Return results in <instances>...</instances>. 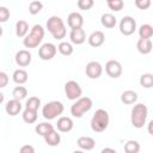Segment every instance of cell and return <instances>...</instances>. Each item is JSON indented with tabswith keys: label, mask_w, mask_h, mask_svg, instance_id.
<instances>
[{
	"label": "cell",
	"mask_w": 153,
	"mask_h": 153,
	"mask_svg": "<svg viewBox=\"0 0 153 153\" xmlns=\"http://www.w3.org/2000/svg\"><path fill=\"white\" fill-rule=\"evenodd\" d=\"M140 85L142 87L149 88L153 86V75L151 73H145L140 76Z\"/></svg>",
	"instance_id": "obj_30"
},
{
	"label": "cell",
	"mask_w": 153,
	"mask_h": 153,
	"mask_svg": "<svg viewBox=\"0 0 153 153\" xmlns=\"http://www.w3.org/2000/svg\"><path fill=\"white\" fill-rule=\"evenodd\" d=\"M10 18V10L5 6H0V23L7 22Z\"/></svg>",
	"instance_id": "obj_36"
},
{
	"label": "cell",
	"mask_w": 153,
	"mask_h": 153,
	"mask_svg": "<svg viewBox=\"0 0 153 153\" xmlns=\"http://www.w3.org/2000/svg\"><path fill=\"white\" fill-rule=\"evenodd\" d=\"M4 102V93L2 92H0V104Z\"/></svg>",
	"instance_id": "obj_42"
},
{
	"label": "cell",
	"mask_w": 153,
	"mask_h": 153,
	"mask_svg": "<svg viewBox=\"0 0 153 153\" xmlns=\"http://www.w3.org/2000/svg\"><path fill=\"white\" fill-rule=\"evenodd\" d=\"M100 23L104 27H108V29H112L115 25H116V18L114 14L111 13H104L100 18Z\"/></svg>",
	"instance_id": "obj_23"
},
{
	"label": "cell",
	"mask_w": 153,
	"mask_h": 153,
	"mask_svg": "<svg viewBox=\"0 0 153 153\" xmlns=\"http://www.w3.org/2000/svg\"><path fill=\"white\" fill-rule=\"evenodd\" d=\"M121 100H122V103H124V104H127V105L134 104V103L137 100V93H136L135 91L127 90V91H124V92L121 94Z\"/></svg>",
	"instance_id": "obj_21"
},
{
	"label": "cell",
	"mask_w": 153,
	"mask_h": 153,
	"mask_svg": "<svg viewBox=\"0 0 153 153\" xmlns=\"http://www.w3.org/2000/svg\"><path fill=\"white\" fill-rule=\"evenodd\" d=\"M57 49H59V51H60L63 56H69V55L73 53V47H72V44L68 43V42H61V43L59 44Z\"/></svg>",
	"instance_id": "obj_31"
},
{
	"label": "cell",
	"mask_w": 153,
	"mask_h": 153,
	"mask_svg": "<svg viewBox=\"0 0 153 153\" xmlns=\"http://www.w3.org/2000/svg\"><path fill=\"white\" fill-rule=\"evenodd\" d=\"M63 104L59 100H51L49 103H47L43 109H42V114H43V117L47 118V120H53L55 118L56 116L61 115L63 112Z\"/></svg>",
	"instance_id": "obj_5"
},
{
	"label": "cell",
	"mask_w": 153,
	"mask_h": 153,
	"mask_svg": "<svg viewBox=\"0 0 153 153\" xmlns=\"http://www.w3.org/2000/svg\"><path fill=\"white\" fill-rule=\"evenodd\" d=\"M108 1H111V0H106V2H108Z\"/></svg>",
	"instance_id": "obj_44"
},
{
	"label": "cell",
	"mask_w": 153,
	"mask_h": 153,
	"mask_svg": "<svg viewBox=\"0 0 153 153\" xmlns=\"http://www.w3.org/2000/svg\"><path fill=\"white\" fill-rule=\"evenodd\" d=\"M13 81L16 82V84H18V85H22V84H24V82H26L27 81V72L25 71V69H23V68H18V69H16L14 72H13Z\"/></svg>",
	"instance_id": "obj_22"
},
{
	"label": "cell",
	"mask_w": 153,
	"mask_h": 153,
	"mask_svg": "<svg viewBox=\"0 0 153 153\" xmlns=\"http://www.w3.org/2000/svg\"><path fill=\"white\" fill-rule=\"evenodd\" d=\"M2 36V27H1V25H0V37Z\"/></svg>",
	"instance_id": "obj_43"
},
{
	"label": "cell",
	"mask_w": 153,
	"mask_h": 153,
	"mask_svg": "<svg viewBox=\"0 0 153 153\" xmlns=\"http://www.w3.org/2000/svg\"><path fill=\"white\" fill-rule=\"evenodd\" d=\"M5 110H6V112H7L10 116H16V115H18V114L20 112V110H22L20 100L14 99V98L11 99V100H8L7 104H6V106H5Z\"/></svg>",
	"instance_id": "obj_14"
},
{
	"label": "cell",
	"mask_w": 153,
	"mask_h": 153,
	"mask_svg": "<svg viewBox=\"0 0 153 153\" xmlns=\"http://www.w3.org/2000/svg\"><path fill=\"white\" fill-rule=\"evenodd\" d=\"M76 143H78V146H79L81 149H85V151L92 149V148L94 147V145H96L94 140H93L92 137H90V136H80V137L78 139Z\"/></svg>",
	"instance_id": "obj_19"
},
{
	"label": "cell",
	"mask_w": 153,
	"mask_h": 153,
	"mask_svg": "<svg viewBox=\"0 0 153 153\" xmlns=\"http://www.w3.org/2000/svg\"><path fill=\"white\" fill-rule=\"evenodd\" d=\"M67 24L71 29H78V27H81L82 24H84V18L80 13L78 12H72L68 14V18H67Z\"/></svg>",
	"instance_id": "obj_13"
},
{
	"label": "cell",
	"mask_w": 153,
	"mask_h": 153,
	"mask_svg": "<svg viewBox=\"0 0 153 153\" xmlns=\"http://www.w3.org/2000/svg\"><path fill=\"white\" fill-rule=\"evenodd\" d=\"M8 84V75L5 72H0V88L7 86Z\"/></svg>",
	"instance_id": "obj_38"
},
{
	"label": "cell",
	"mask_w": 153,
	"mask_h": 153,
	"mask_svg": "<svg viewBox=\"0 0 153 153\" xmlns=\"http://www.w3.org/2000/svg\"><path fill=\"white\" fill-rule=\"evenodd\" d=\"M109 126V114L106 110L104 109H98L92 120H91V128L93 131H97V133H100V131H104Z\"/></svg>",
	"instance_id": "obj_3"
},
{
	"label": "cell",
	"mask_w": 153,
	"mask_h": 153,
	"mask_svg": "<svg viewBox=\"0 0 153 153\" xmlns=\"http://www.w3.org/2000/svg\"><path fill=\"white\" fill-rule=\"evenodd\" d=\"M19 152L20 153H33L35 152V148L31 145H24V146L20 147Z\"/></svg>",
	"instance_id": "obj_39"
},
{
	"label": "cell",
	"mask_w": 153,
	"mask_h": 153,
	"mask_svg": "<svg viewBox=\"0 0 153 153\" xmlns=\"http://www.w3.org/2000/svg\"><path fill=\"white\" fill-rule=\"evenodd\" d=\"M147 115H148V109L145 104L139 103L134 105V108L131 109V115H130L131 124L135 128H142L146 123Z\"/></svg>",
	"instance_id": "obj_2"
},
{
	"label": "cell",
	"mask_w": 153,
	"mask_h": 153,
	"mask_svg": "<svg viewBox=\"0 0 153 153\" xmlns=\"http://www.w3.org/2000/svg\"><path fill=\"white\" fill-rule=\"evenodd\" d=\"M136 48L139 50V53L141 54H148L152 50V41L151 38H140L136 43Z\"/></svg>",
	"instance_id": "obj_17"
},
{
	"label": "cell",
	"mask_w": 153,
	"mask_h": 153,
	"mask_svg": "<svg viewBox=\"0 0 153 153\" xmlns=\"http://www.w3.org/2000/svg\"><path fill=\"white\" fill-rule=\"evenodd\" d=\"M103 72V68H102V65L97 61H91L86 65V68H85V73L88 78L91 79H97L100 76Z\"/></svg>",
	"instance_id": "obj_10"
},
{
	"label": "cell",
	"mask_w": 153,
	"mask_h": 153,
	"mask_svg": "<svg viewBox=\"0 0 153 153\" xmlns=\"http://www.w3.org/2000/svg\"><path fill=\"white\" fill-rule=\"evenodd\" d=\"M93 6V0H78V7L82 11H87Z\"/></svg>",
	"instance_id": "obj_35"
},
{
	"label": "cell",
	"mask_w": 153,
	"mask_h": 153,
	"mask_svg": "<svg viewBox=\"0 0 153 153\" xmlns=\"http://www.w3.org/2000/svg\"><path fill=\"white\" fill-rule=\"evenodd\" d=\"M39 105H41V99H39L38 97L32 96V97H30V98L26 100V108H27V109L38 110Z\"/></svg>",
	"instance_id": "obj_33"
},
{
	"label": "cell",
	"mask_w": 153,
	"mask_h": 153,
	"mask_svg": "<svg viewBox=\"0 0 153 153\" xmlns=\"http://www.w3.org/2000/svg\"><path fill=\"white\" fill-rule=\"evenodd\" d=\"M123 0H111L108 1V6L111 11H121L123 8Z\"/></svg>",
	"instance_id": "obj_34"
},
{
	"label": "cell",
	"mask_w": 153,
	"mask_h": 153,
	"mask_svg": "<svg viewBox=\"0 0 153 153\" xmlns=\"http://www.w3.org/2000/svg\"><path fill=\"white\" fill-rule=\"evenodd\" d=\"M29 31V24L26 20L19 19L16 23V35L18 37H24L26 35V32Z\"/></svg>",
	"instance_id": "obj_24"
},
{
	"label": "cell",
	"mask_w": 153,
	"mask_h": 153,
	"mask_svg": "<svg viewBox=\"0 0 153 153\" xmlns=\"http://www.w3.org/2000/svg\"><path fill=\"white\" fill-rule=\"evenodd\" d=\"M140 38H151L153 36V27L149 24H142L139 29Z\"/></svg>",
	"instance_id": "obj_27"
},
{
	"label": "cell",
	"mask_w": 153,
	"mask_h": 153,
	"mask_svg": "<svg viewBox=\"0 0 153 153\" xmlns=\"http://www.w3.org/2000/svg\"><path fill=\"white\" fill-rule=\"evenodd\" d=\"M69 38H71L72 43H74V44H81V43H84L85 39H86L85 31H84L81 27L72 29V30H71V33H69Z\"/></svg>",
	"instance_id": "obj_15"
},
{
	"label": "cell",
	"mask_w": 153,
	"mask_h": 153,
	"mask_svg": "<svg viewBox=\"0 0 153 153\" xmlns=\"http://www.w3.org/2000/svg\"><path fill=\"white\" fill-rule=\"evenodd\" d=\"M92 108V99L90 97H79L78 100L72 105L71 112L74 117H81Z\"/></svg>",
	"instance_id": "obj_4"
},
{
	"label": "cell",
	"mask_w": 153,
	"mask_h": 153,
	"mask_svg": "<svg viewBox=\"0 0 153 153\" xmlns=\"http://www.w3.org/2000/svg\"><path fill=\"white\" fill-rule=\"evenodd\" d=\"M140 151V145L135 140H129L124 145V152L126 153H137Z\"/></svg>",
	"instance_id": "obj_29"
},
{
	"label": "cell",
	"mask_w": 153,
	"mask_h": 153,
	"mask_svg": "<svg viewBox=\"0 0 153 153\" xmlns=\"http://www.w3.org/2000/svg\"><path fill=\"white\" fill-rule=\"evenodd\" d=\"M38 55L44 61L51 60L56 55V47L53 43H44L38 49Z\"/></svg>",
	"instance_id": "obj_8"
},
{
	"label": "cell",
	"mask_w": 153,
	"mask_h": 153,
	"mask_svg": "<svg viewBox=\"0 0 153 153\" xmlns=\"http://www.w3.org/2000/svg\"><path fill=\"white\" fill-rule=\"evenodd\" d=\"M42 39H43V38H41V37H38L37 35H35V33L30 32V33L24 38L23 43H24L25 48H36V47L41 43V41H42Z\"/></svg>",
	"instance_id": "obj_18"
},
{
	"label": "cell",
	"mask_w": 153,
	"mask_h": 153,
	"mask_svg": "<svg viewBox=\"0 0 153 153\" xmlns=\"http://www.w3.org/2000/svg\"><path fill=\"white\" fill-rule=\"evenodd\" d=\"M44 141L49 146H57L60 143V141H61V136H60V134L56 130L53 129L47 135H44Z\"/></svg>",
	"instance_id": "obj_20"
},
{
	"label": "cell",
	"mask_w": 153,
	"mask_h": 153,
	"mask_svg": "<svg viewBox=\"0 0 153 153\" xmlns=\"http://www.w3.org/2000/svg\"><path fill=\"white\" fill-rule=\"evenodd\" d=\"M23 120L26 123H35L37 120V110H32V109H27L25 108L24 112H23Z\"/></svg>",
	"instance_id": "obj_25"
},
{
	"label": "cell",
	"mask_w": 153,
	"mask_h": 153,
	"mask_svg": "<svg viewBox=\"0 0 153 153\" xmlns=\"http://www.w3.org/2000/svg\"><path fill=\"white\" fill-rule=\"evenodd\" d=\"M102 153H116V149H112V148H103L102 149Z\"/></svg>",
	"instance_id": "obj_40"
},
{
	"label": "cell",
	"mask_w": 153,
	"mask_h": 153,
	"mask_svg": "<svg viewBox=\"0 0 153 153\" xmlns=\"http://www.w3.org/2000/svg\"><path fill=\"white\" fill-rule=\"evenodd\" d=\"M65 93L67 96L68 99H78L81 93H82V90L80 87V85L74 81V80H69L65 84Z\"/></svg>",
	"instance_id": "obj_6"
},
{
	"label": "cell",
	"mask_w": 153,
	"mask_h": 153,
	"mask_svg": "<svg viewBox=\"0 0 153 153\" xmlns=\"http://www.w3.org/2000/svg\"><path fill=\"white\" fill-rule=\"evenodd\" d=\"M104 41H105V35L100 30H96L88 36V44L94 48L100 47L104 43Z\"/></svg>",
	"instance_id": "obj_12"
},
{
	"label": "cell",
	"mask_w": 153,
	"mask_h": 153,
	"mask_svg": "<svg viewBox=\"0 0 153 153\" xmlns=\"http://www.w3.org/2000/svg\"><path fill=\"white\" fill-rule=\"evenodd\" d=\"M56 127H57V129H59L60 131L67 133V131L72 130V128H73V121H72V118H69V117L62 116V117H60V118L57 120Z\"/></svg>",
	"instance_id": "obj_16"
},
{
	"label": "cell",
	"mask_w": 153,
	"mask_h": 153,
	"mask_svg": "<svg viewBox=\"0 0 153 153\" xmlns=\"http://www.w3.org/2000/svg\"><path fill=\"white\" fill-rule=\"evenodd\" d=\"M12 96H13L14 99L22 100V99H24V98L27 96V90H26L24 86H17V87L13 88Z\"/></svg>",
	"instance_id": "obj_28"
},
{
	"label": "cell",
	"mask_w": 153,
	"mask_h": 153,
	"mask_svg": "<svg viewBox=\"0 0 153 153\" xmlns=\"http://www.w3.org/2000/svg\"><path fill=\"white\" fill-rule=\"evenodd\" d=\"M136 29V22L133 17L130 16H126L121 19V23H120V31L121 33H123L124 36H129L131 33H134Z\"/></svg>",
	"instance_id": "obj_7"
},
{
	"label": "cell",
	"mask_w": 153,
	"mask_h": 153,
	"mask_svg": "<svg viewBox=\"0 0 153 153\" xmlns=\"http://www.w3.org/2000/svg\"><path fill=\"white\" fill-rule=\"evenodd\" d=\"M14 59H16V63L19 67H26V66H29L31 63V54L26 49L18 50Z\"/></svg>",
	"instance_id": "obj_11"
},
{
	"label": "cell",
	"mask_w": 153,
	"mask_h": 153,
	"mask_svg": "<svg viewBox=\"0 0 153 153\" xmlns=\"http://www.w3.org/2000/svg\"><path fill=\"white\" fill-rule=\"evenodd\" d=\"M42 8H43V4H42L41 1H38V0H32V1L30 2V5H29V12H30L31 14H37V13H39V12L42 11Z\"/></svg>",
	"instance_id": "obj_32"
},
{
	"label": "cell",
	"mask_w": 153,
	"mask_h": 153,
	"mask_svg": "<svg viewBox=\"0 0 153 153\" xmlns=\"http://www.w3.org/2000/svg\"><path fill=\"white\" fill-rule=\"evenodd\" d=\"M152 127H153V121H149V123H148V133H149L151 135H153V131H152Z\"/></svg>",
	"instance_id": "obj_41"
},
{
	"label": "cell",
	"mask_w": 153,
	"mask_h": 153,
	"mask_svg": "<svg viewBox=\"0 0 153 153\" xmlns=\"http://www.w3.org/2000/svg\"><path fill=\"white\" fill-rule=\"evenodd\" d=\"M135 6L139 10H147L151 6V0H135Z\"/></svg>",
	"instance_id": "obj_37"
},
{
	"label": "cell",
	"mask_w": 153,
	"mask_h": 153,
	"mask_svg": "<svg viewBox=\"0 0 153 153\" xmlns=\"http://www.w3.org/2000/svg\"><path fill=\"white\" fill-rule=\"evenodd\" d=\"M105 72L111 78H118L122 74V66L116 60H109L105 63Z\"/></svg>",
	"instance_id": "obj_9"
},
{
	"label": "cell",
	"mask_w": 153,
	"mask_h": 153,
	"mask_svg": "<svg viewBox=\"0 0 153 153\" xmlns=\"http://www.w3.org/2000/svg\"><path fill=\"white\" fill-rule=\"evenodd\" d=\"M53 129H54L53 124H50V123H48V122H42V123H39V124L36 126L35 131H36L38 135L44 136V135H47L49 131H51Z\"/></svg>",
	"instance_id": "obj_26"
},
{
	"label": "cell",
	"mask_w": 153,
	"mask_h": 153,
	"mask_svg": "<svg viewBox=\"0 0 153 153\" xmlns=\"http://www.w3.org/2000/svg\"><path fill=\"white\" fill-rule=\"evenodd\" d=\"M47 29L55 39H62L66 36V26L63 20L57 16H51L47 20Z\"/></svg>",
	"instance_id": "obj_1"
}]
</instances>
